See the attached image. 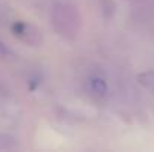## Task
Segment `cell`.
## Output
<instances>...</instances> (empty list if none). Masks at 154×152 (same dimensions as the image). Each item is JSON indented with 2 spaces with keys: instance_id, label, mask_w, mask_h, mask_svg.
I'll use <instances>...</instances> for the list:
<instances>
[{
  "instance_id": "6da1fadb",
  "label": "cell",
  "mask_w": 154,
  "mask_h": 152,
  "mask_svg": "<svg viewBox=\"0 0 154 152\" xmlns=\"http://www.w3.org/2000/svg\"><path fill=\"white\" fill-rule=\"evenodd\" d=\"M52 24L58 34L72 39L78 34L81 27L79 12L70 4H57L52 10Z\"/></svg>"
},
{
  "instance_id": "7a4b0ae2",
  "label": "cell",
  "mask_w": 154,
  "mask_h": 152,
  "mask_svg": "<svg viewBox=\"0 0 154 152\" xmlns=\"http://www.w3.org/2000/svg\"><path fill=\"white\" fill-rule=\"evenodd\" d=\"M12 33L29 43H38V39H39V31L35 30L32 25L24 24V22H14Z\"/></svg>"
},
{
  "instance_id": "3957f363",
  "label": "cell",
  "mask_w": 154,
  "mask_h": 152,
  "mask_svg": "<svg viewBox=\"0 0 154 152\" xmlns=\"http://www.w3.org/2000/svg\"><path fill=\"white\" fill-rule=\"evenodd\" d=\"M90 87H91V91L97 96H105V93L108 91V87H106V82L103 81L102 78H93L90 81Z\"/></svg>"
},
{
  "instance_id": "277c9868",
  "label": "cell",
  "mask_w": 154,
  "mask_h": 152,
  "mask_svg": "<svg viewBox=\"0 0 154 152\" xmlns=\"http://www.w3.org/2000/svg\"><path fill=\"white\" fill-rule=\"evenodd\" d=\"M139 82L150 90L151 93H154V72H145L142 75H139Z\"/></svg>"
},
{
  "instance_id": "5b68a950",
  "label": "cell",
  "mask_w": 154,
  "mask_h": 152,
  "mask_svg": "<svg viewBox=\"0 0 154 152\" xmlns=\"http://www.w3.org/2000/svg\"><path fill=\"white\" fill-rule=\"evenodd\" d=\"M0 55H11V51L5 46V43L0 42Z\"/></svg>"
}]
</instances>
